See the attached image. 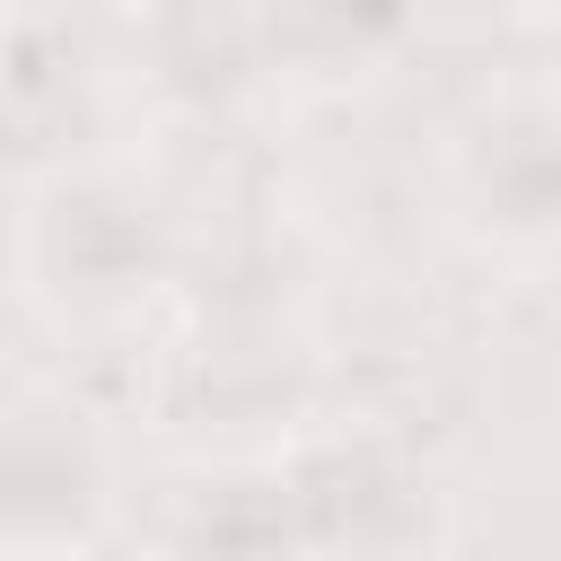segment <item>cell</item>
<instances>
[{
  "label": "cell",
  "mask_w": 561,
  "mask_h": 561,
  "mask_svg": "<svg viewBox=\"0 0 561 561\" xmlns=\"http://www.w3.org/2000/svg\"><path fill=\"white\" fill-rule=\"evenodd\" d=\"M35 254L70 298H131L167 272V228L123 184H61L35 219Z\"/></svg>",
  "instance_id": "cell-1"
},
{
  "label": "cell",
  "mask_w": 561,
  "mask_h": 561,
  "mask_svg": "<svg viewBox=\"0 0 561 561\" xmlns=\"http://www.w3.org/2000/svg\"><path fill=\"white\" fill-rule=\"evenodd\" d=\"M473 202L491 228L543 237L561 228V114H508L473 140Z\"/></svg>",
  "instance_id": "cell-2"
},
{
  "label": "cell",
  "mask_w": 561,
  "mask_h": 561,
  "mask_svg": "<svg viewBox=\"0 0 561 561\" xmlns=\"http://www.w3.org/2000/svg\"><path fill=\"white\" fill-rule=\"evenodd\" d=\"M96 508V456L61 430L0 438V526L9 535H70Z\"/></svg>",
  "instance_id": "cell-3"
},
{
  "label": "cell",
  "mask_w": 561,
  "mask_h": 561,
  "mask_svg": "<svg viewBox=\"0 0 561 561\" xmlns=\"http://www.w3.org/2000/svg\"><path fill=\"white\" fill-rule=\"evenodd\" d=\"M412 26V0H263V35L298 70H351Z\"/></svg>",
  "instance_id": "cell-4"
}]
</instances>
